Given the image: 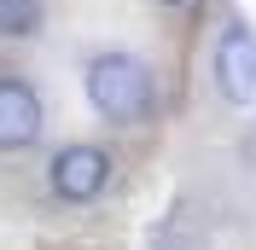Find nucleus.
Here are the masks:
<instances>
[{"instance_id": "6", "label": "nucleus", "mask_w": 256, "mask_h": 250, "mask_svg": "<svg viewBox=\"0 0 256 250\" xmlns=\"http://www.w3.org/2000/svg\"><path fill=\"white\" fill-rule=\"evenodd\" d=\"M163 6H180V0H163Z\"/></svg>"}, {"instance_id": "5", "label": "nucleus", "mask_w": 256, "mask_h": 250, "mask_svg": "<svg viewBox=\"0 0 256 250\" xmlns=\"http://www.w3.org/2000/svg\"><path fill=\"white\" fill-rule=\"evenodd\" d=\"M41 30V0H0V35H35Z\"/></svg>"}, {"instance_id": "3", "label": "nucleus", "mask_w": 256, "mask_h": 250, "mask_svg": "<svg viewBox=\"0 0 256 250\" xmlns=\"http://www.w3.org/2000/svg\"><path fill=\"white\" fill-rule=\"evenodd\" d=\"M111 180V157L99 152V146H64L52 157V192L64 204H94Z\"/></svg>"}, {"instance_id": "2", "label": "nucleus", "mask_w": 256, "mask_h": 250, "mask_svg": "<svg viewBox=\"0 0 256 250\" xmlns=\"http://www.w3.org/2000/svg\"><path fill=\"white\" fill-rule=\"evenodd\" d=\"M216 88L227 105H256V30L239 18L216 35Z\"/></svg>"}, {"instance_id": "4", "label": "nucleus", "mask_w": 256, "mask_h": 250, "mask_svg": "<svg viewBox=\"0 0 256 250\" xmlns=\"http://www.w3.org/2000/svg\"><path fill=\"white\" fill-rule=\"evenodd\" d=\"M41 94L18 76H0V152H24L41 140Z\"/></svg>"}, {"instance_id": "1", "label": "nucleus", "mask_w": 256, "mask_h": 250, "mask_svg": "<svg viewBox=\"0 0 256 250\" xmlns=\"http://www.w3.org/2000/svg\"><path fill=\"white\" fill-rule=\"evenodd\" d=\"M88 99L105 122H146L152 116V70L134 52H99L88 64Z\"/></svg>"}]
</instances>
